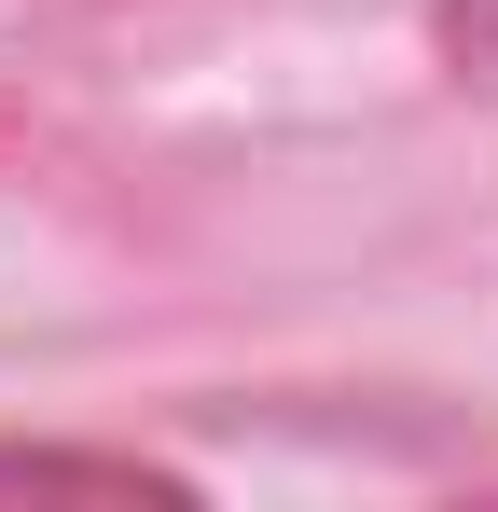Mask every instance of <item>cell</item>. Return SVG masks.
Wrapping results in <instances>:
<instances>
[{
    "instance_id": "6da1fadb",
    "label": "cell",
    "mask_w": 498,
    "mask_h": 512,
    "mask_svg": "<svg viewBox=\"0 0 498 512\" xmlns=\"http://www.w3.org/2000/svg\"><path fill=\"white\" fill-rule=\"evenodd\" d=\"M0 499H194V485L111 443H0Z\"/></svg>"
},
{
    "instance_id": "7a4b0ae2",
    "label": "cell",
    "mask_w": 498,
    "mask_h": 512,
    "mask_svg": "<svg viewBox=\"0 0 498 512\" xmlns=\"http://www.w3.org/2000/svg\"><path fill=\"white\" fill-rule=\"evenodd\" d=\"M429 56H443V84L485 97L498 111V0H429Z\"/></svg>"
}]
</instances>
